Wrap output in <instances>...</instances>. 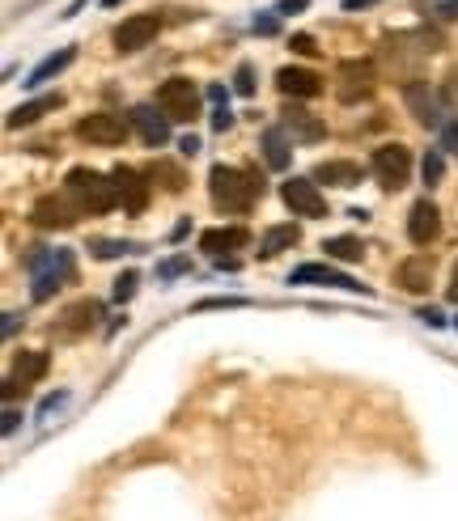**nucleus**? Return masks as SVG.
Returning <instances> with one entry per match:
<instances>
[{
    "label": "nucleus",
    "instance_id": "19",
    "mask_svg": "<svg viewBox=\"0 0 458 521\" xmlns=\"http://www.w3.org/2000/svg\"><path fill=\"white\" fill-rule=\"evenodd\" d=\"M259 149H263V161H268V170H289L293 145H289V132H285V128H263Z\"/></svg>",
    "mask_w": 458,
    "mask_h": 521
},
{
    "label": "nucleus",
    "instance_id": "11",
    "mask_svg": "<svg viewBox=\"0 0 458 521\" xmlns=\"http://www.w3.org/2000/svg\"><path fill=\"white\" fill-rule=\"evenodd\" d=\"M374 94V64L369 60H344L340 64V102H361Z\"/></svg>",
    "mask_w": 458,
    "mask_h": 521
},
{
    "label": "nucleus",
    "instance_id": "40",
    "mask_svg": "<svg viewBox=\"0 0 458 521\" xmlns=\"http://www.w3.org/2000/svg\"><path fill=\"white\" fill-rule=\"evenodd\" d=\"M416 318L425 322V327H446V318H442V310H433V305H429V310H420Z\"/></svg>",
    "mask_w": 458,
    "mask_h": 521
},
{
    "label": "nucleus",
    "instance_id": "34",
    "mask_svg": "<svg viewBox=\"0 0 458 521\" xmlns=\"http://www.w3.org/2000/svg\"><path fill=\"white\" fill-rule=\"evenodd\" d=\"M136 284H140L136 272H123V276L115 280V301H119V305H123V301H132V297H136Z\"/></svg>",
    "mask_w": 458,
    "mask_h": 521
},
{
    "label": "nucleus",
    "instance_id": "45",
    "mask_svg": "<svg viewBox=\"0 0 458 521\" xmlns=\"http://www.w3.org/2000/svg\"><path fill=\"white\" fill-rule=\"evenodd\" d=\"M369 5H378V0H344V9H369Z\"/></svg>",
    "mask_w": 458,
    "mask_h": 521
},
{
    "label": "nucleus",
    "instance_id": "4",
    "mask_svg": "<svg viewBox=\"0 0 458 521\" xmlns=\"http://www.w3.org/2000/svg\"><path fill=\"white\" fill-rule=\"evenodd\" d=\"M157 106H162V115H170L174 123H191L200 115V89L187 77H170L157 85Z\"/></svg>",
    "mask_w": 458,
    "mask_h": 521
},
{
    "label": "nucleus",
    "instance_id": "46",
    "mask_svg": "<svg viewBox=\"0 0 458 521\" xmlns=\"http://www.w3.org/2000/svg\"><path fill=\"white\" fill-rule=\"evenodd\" d=\"M81 5H85V0H73V5H68L60 17H77V13H81Z\"/></svg>",
    "mask_w": 458,
    "mask_h": 521
},
{
    "label": "nucleus",
    "instance_id": "18",
    "mask_svg": "<svg viewBox=\"0 0 458 521\" xmlns=\"http://www.w3.org/2000/svg\"><path fill=\"white\" fill-rule=\"evenodd\" d=\"M285 132L293 140H302V145H319V140L327 136V123L314 119L310 111H302V106H289L285 111Z\"/></svg>",
    "mask_w": 458,
    "mask_h": 521
},
{
    "label": "nucleus",
    "instance_id": "21",
    "mask_svg": "<svg viewBox=\"0 0 458 521\" xmlns=\"http://www.w3.org/2000/svg\"><path fill=\"white\" fill-rule=\"evenodd\" d=\"M310 178L314 183H327V187H357L361 183V166L357 161H319Z\"/></svg>",
    "mask_w": 458,
    "mask_h": 521
},
{
    "label": "nucleus",
    "instance_id": "23",
    "mask_svg": "<svg viewBox=\"0 0 458 521\" xmlns=\"http://www.w3.org/2000/svg\"><path fill=\"white\" fill-rule=\"evenodd\" d=\"M56 106H64L60 94H43V98H34V102H22L17 111L9 115V128H30V123H39L47 111H56Z\"/></svg>",
    "mask_w": 458,
    "mask_h": 521
},
{
    "label": "nucleus",
    "instance_id": "24",
    "mask_svg": "<svg viewBox=\"0 0 458 521\" xmlns=\"http://www.w3.org/2000/svg\"><path fill=\"white\" fill-rule=\"evenodd\" d=\"M429 280H433V259L429 255H416V259H408V263L399 267V284L408 293H425Z\"/></svg>",
    "mask_w": 458,
    "mask_h": 521
},
{
    "label": "nucleus",
    "instance_id": "42",
    "mask_svg": "<svg viewBox=\"0 0 458 521\" xmlns=\"http://www.w3.org/2000/svg\"><path fill=\"white\" fill-rule=\"evenodd\" d=\"M179 149H183V157H196V153H200V140H196V136H183Z\"/></svg>",
    "mask_w": 458,
    "mask_h": 521
},
{
    "label": "nucleus",
    "instance_id": "8",
    "mask_svg": "<svg viewBox=\"0 0 458 521\" xmlns=\"http://www.w3.org/2000/svg\"><path fill=\"white\" fill-rule=\"evenodd\" d=\"M157 30H162V17H157V13H136V17H128V22L115 26V51L132 56V51L149 47L157 39Z\"/></svg>",
    "mask_w": 458,
    "mask_h": 521
},
{
    "label": "nucleus",
    "instance_id": "28",
    "mask_svg": "<svg viewBox=\"0 0 458 521\" xmlns=\"http://www.w3.org/2000/svg\"><path fill=\"white\" fill-rule=\"evenodd\" d=\"M153 178H162V187L166 191H183L187 187V174L174 166V161H153V170H149Z\"/></svg>",
    "mask_w": 458,
    "mask_h": 521
},
{
    "label": "nucleus",
    "instance_id": "44",
    "mask_svg": "<svg viewBox=\"0 0 458 521\" xmlns=\"http://www.w3.org/2000/svg\"><path fill=\"white\" fill-rule=\"evenodd\" d=\"M208 98H213V102L221 106V102H225V85H208Z\"/></svg>",
    "mask_w": 458,
    "mask_h": 521
},
{
    "label": "nucleus",
    "instance_id": "1",
    "mask_svg": "<svg viewBox=\"0 0 458 521\" xmlns=\"http://www.w3.org/2000/svg\"><path fill=\"white\" fill-rule=\"evenodd\" d=\"M208 191H213V204L221 212H251L255 200H263V178L251 170H238V166H213L208 170Z\"/></svg>",
    "mask_w": 458,
    "mask_h": 521
},
{
    "label": "nucleus",
    "instance_id": "38",
    "mask_svg": "<svg viewBox=\"0 0 458 521\" xmlns=\"http://www.w3.org/2000/svg\"><path fill=\"white\" fill-rule=\"evenodd\" d=\"M60 403H68V394H64V390H60V394H47V399L39 403V416H51V411H56Z\"/></svg>",
    "mask_w": 458,
    "mask_h": 521
},
{
    "label": "nucleus",
    "instance_id": "36",
    "mask_svg": "<svg viewBox=\"0 0 458 521\" xmlns=\"http://www.w3.org/2000/svg\"><path fill=\"white\" fill-rule=\"evenodd\" d=\"M225 128H234V111H229V102L213 106V132H225Z\"/></svg>",
    "mask_w": 458,
    "mask_h": 521
},
{
    "label": "nucleus",
    "instance_id": "37",
    "mask_svg": "<svg viewBox=\"0 0 458 521\" xmlns=\"http://www.w3.org/2000/svg\"><path fill=\"white\" fill-rule=\"evenodd\" d=\"M289 47L297 51V56H314V51H319V47H314L310 34H293V43H289Z\"/></svg>",
    "mask_w": 458,
    "mask_h": 521
},
{
    "label": "nucleus",
    "instance_id": "25",
    "mask_svg": "<svg viewBox=\"0 0 458 521\" xmlns=\"http://www.w3.org/2000/svg\"><path fill=\"white\" fill-rule=\"evenodd\" d=\"M297 238H302V229H297V225H272L259 238V259H276L280 250H289Z\"/></svg>",
    "mask_w": 458,
    "mask_h": 521
},
{
    "label": "nucleus",
    "instance_id": "27",
    "mask_svg": "<svg viewBox=\"0 0 458 521\" xmlns=\"http://www.w3.org/2000/svg\"><path fill=\"white\" fill-rule=\"evenodd\" d=\"M323 250H327V259H340V263H361V255H365L361 238H327Z\"/></svg>",
    "mask_w": 458,
    "mask_h": 521
},
{
    "label": "nucleus",
    "instance_id": "16",
    "mask_svg": "<svg viewBox=\"0 0 458 521\" xmlns=\"http://www.w3.org/2000/svg\"><path fill=\"white\" fill-rule=\"evenodd\" d=\"M251 242V229L242 225H225V229H204L200 233V250H208L213 259H225V250H242Z\"/></svg>",
    "mask_w": 458,
    "mask_h": 521
},
{
    "label": "nucleus",
    "instance_id": "9",
    "mask_svg": "<svg viewBox=\"0 0 458 521\" xmlns=\"http://www.w3.org/2000/svg\"><path fill=\"white\" fill-rule=\"evenodd\" d=\"M403 98H408L412 115L425 123V128H446V102L429 81H412L408 89H403Z\"/></svg>",
    "mask_w": 458,
    "mask_h": 521
},
{
    "label": "nucleus",
    "instance_id": "39",
    "mask_svg": "<svg viewBox=\"0 0 458 521\" xmlns=\"http://www.w3.org/2000/svg\"><path fill=\"white\" fill-rule=\"evenodd\" d=\"M442 149L458 153V123H446V128H442Z\"/></svg>",
    "mask_w": 458,
    "mask_h": 521
},
{
    "label": "nucleus",
    "instance_id": "13",
    "mask_svg": "<svg viewBox=\"0 0 458 521\" xmlns=\"http://www.w3.org/2000/svg\"><path fill=\"white\" fill-rule=\"evenodd\" d=\"M115 187H119V204L128 212H145L149 208V183L145 174H136L132 166H115Z\"/></svg>",
    "mask_w": 458,
    "mask_h": 521
},
{
    "label": "nucleus",
    "instance_id": "31",
    "mask_svg": "<svg viewBox=\"0 0 458 521\" xmlns=\"http://www.w3.org/2000/svg\"><path fill=\"white\" fill-rule=\"evenodd\" d=\"M234 94L255 98V68H251V64H238V73H234Z\"/></svg>",
    "mask_w": 458,
    "mask_h": 521
},
{
    "label": "nucleus",
    "instance_id": "32",
    "mask_svg": "<svg viewBox=\"0 0 458 521\" xmlns=\"http://www.w3.org/2000/svg\"><path fill=\"white\" fill-rule=\"evenodd\" d=\"M183 272H191V259H183V255L157 263V280H174V276H183Z\"/></svg>",
    "mask_w": 458,
    "mask_h": 521
},
{
    "label": "nucleus",
    "instance_id": "35",
    "mask_svg": "<svg viewBox=\"0 0 458 521\" xmlns=\"http://www.w3.org/2000/svg\"><path fill=\"white\" fill-rule=\"evenodd\" d=\"M251 30H255V34H263V39H272V34L280 30V13H255Z\"/></svg>",
    "mask_w": 458,
    "mask_h": 521
},
{
    "label": "nucleus",
    "instance_id": "48",
    "mask_svg": "<svg viewBox=\"0 0 458 521\" xmlns=\"http://www.w3.org/2000/svg\"><path fill=\"white\" fill-rule=\"evenodd\" d=\"M450 301H458V267H454V284H450Z\"/></svg>",
    "mask_w": 458,
    "mask_h": 521
},
{
    "label": "nucleus",
    "instance_id": "6",
    "mask_svg": "<svg viewBox=\"0 0 458 521\" xmlns=\"http://www.w3.org/2000/svg\"><path fill=\"white\" fill-rule=\"evenodd\" d=\"M374 174H378V183L386 191H399V187H408V178H412V153L403 149V145H382L374 153Z\"/></svg>",
    "mask_w": 458,
    "mask_h": 521
},
{
    "label": "nucleus",
    "instance_id": "49",
    "mask_svg": "<svg viewBox=\"0 0 458 521\" xmlns=\"http://www.w3.org/2000/svg\"><path fill=\"white\" fill-rule=\"evenodd\" d=\"M102 5H107V9H115V5H123V0H102Z\"/></svg>",
    "mask_w": 458,
    "mask_h": 521
},
{
    "label": "nucleus",
    "instance_id": "14",
    "mask_svg": "<svg viewBox=\"0 0 458 521\" xmlns=\"http://www.w3.org/2000/svg\"><path fill=\"white\" fill-rule=\"evenodd\" d=\"M132 128L140 132V140H145L149 149H162L170 140V115H157L153 106H132Z\"/></svg>",
    "mask_w": 458,
    "mask_h": 521
},
{
    "label": "nucleus",
    "instance_id": "33",
    "mask_svg": "<svg viewBox=\"0 0 458 521\" xmlns=\"http://www.w3.org/2000/svg\"><path fill=\"white\" fill-rule=\"evenodd\" d=\"M246 297H204L196 301V310H242Z\"/></svg>",
    "mask_w": 458,
    "mask_h": 521
},
{
    "label": "nucleus",
    "instance_id": "47",
    "mask_svg": "<svg viewBox=\"0 0 458 521\" xmlns=\"http://www.w3.org/2000/svg\"><path fill=\"white\" fill-rule=\"evenodd\" d=\"M437 13H442V17H458V5H442Z\"/></svg>",
    "mask_w": 458,
    "mask_h": 521
},
{
    "label": "nucleus",
    "instance_id": "10",
    "mask_svg": "<svg viewBox=\"0 0 458 521\" xmlns=\"http://www.w3.org/2000/svg\"><path fill=\"white\" fill-rule=\"evenodd\" d=\"M289 284H327V289H344V293H365V297H369L365 284H357L352 276L336 272V267H327V263H302V267H293Z\"/></svg>",
    "mask_w": 458,
    "mask_h": 521
},
{
    "label": "nucleus",
    "instance_id": "22",
    "mask_svg": "<svg viewBox=\"0 0 458 521\" xmlns=\"http://www.w3.org/2000/svg\"><path fill=\"white\" fill-rule=\"evenodd\" d=\"M73 60H77V47H60V51H51L47 60H39V64L30 68V77H26V89H39V85H47L51 77H60V73H64V68L73 64Z\"/></svg>",
    "mask_w": 458,
    "mask_h": 521
},
{
    "label": "nucleus",
    "instance_id": "12",
    "mask_svg": "<svg viewBox=\"0 0 458 521\" xmlns=\"http://www.w3.org/2000/svg\"><path fill=\"white\" fill-rule=\"evenodd\" d=\"M408 238L416 246H433L442 238V212H437L433 200H416L412 212H408Z\"/></svg>",
    "mask_w": 458,
    "mask_h": 521
},
{
    "label": "nucleus",
    "instance_id": "29",
    "mask_svg": "<svg viewBox=\"0 0 458 521\" xmlns=\"http://www.w3.org/2000/svg\"><path fill=\"white\" fill-rule=\"evenodd\" d=\"M94 259H119V255H132V250H140L136 242H119V238H94L90 242Z\"/></svg>",
    "mask_w": 458,
    "mask_h": 521
},
{
    "label": "nucleus",
    "instance_id": "30",
    "mask_svg": "<svg viewBox=\"0 0 458 521\" xmlns=\"http://www.w3.org/2000/svg\"><path fill=\"white\" fill-rule=\"evenodd\" d=\"M420 174H425V183H429V187L442 183V174H446V161H442V153L429 149V153H425V161H420Z\"/></svg>",
    "mask_w": 458,
    "mask_h": 521
},
{
    "label": "nucleus",
    "instance_id": "5",
    "mask_svg": "<svg viewBox=\"0 0 458 521\" xmlns=\"http://www.w3.org/2000/svg\"><path fill=\"white\" fill-rule=\"evenodd\" d=\"M280 200L293 208V217H327V195L319 191L314 178H289L280 187Z\"/></svg>",
    "mask_w": 458,
    "mask_h": 521
},
{
    "label": "nucleus",
    "instance_id": "2",
    "mask_svg": "<svg viewBox=\"0 0 458 521\" xmlns=\"http://www.w3.org/2000/svg\"><path fill=\"white\" fill-rule=\"evenodd\" d=\"M26 272L34 276V289L30 297L34 301H47L56 289H64V284L77 280V263H73V250H34V255H26Z\"/></svg>",
    "mask_w": 458,
    "mask_h": 521
},
{
    "label": "nucleus",
    "instance_id": "26",
    "mask_svg": "<svg viewBox=\"0 0 458 521\" xmlns=\"http://www.w3.org/2000/svg\"><path fill=\"white\" fill-rule=\"evenodd\" d=\"M98 314H102V305H98V301H77L73 310L64 314V318H68V322H64V335H77V331H85V327H94V318H98Z\"/></svg>",
    "mask_w": 458,
    "mask_h": 521
},
{
    "label": "nucleus",
    "instance_id": "50",
    "mask_svg": "<svg viewBox=\"0 0 458 521\" xmlns=\"http://www.w3.org/2000/svg\"><path fill=\"white\" fill-rule=\"evenodd\" d=\"M454 327H458V318H454Z\"/></svg>",
    "mask_w": 458,
    "mask_h": 521
},
{
    "label": "nucleus",
    "instance_id": "43",
    "mask_svg": "<svg viewBox=\"0 0 458 521\" xmlns=\"http://www.w3.org/2000/svg\"><path fill=\"white\" fill-rule=\"evenodd\" d=\"M17 420H22V411L9 407V411H5V437H9V433H17Z\"/></svg>",
    "mask_w": 458,
    "mask_h": 521
},
{
    "label": "nucleus",
    "instance_id": "17",
    "mask_svg": "<svg viewBox=\"0 0 458 521\" xmlns=\"http://www.w3.org/2000/svg\"><path fill=\"white\" fill-rule=\"evenodd\" d=\"M30 221L39 229H68L77 221V208H68L64 200H56V195H43V200L30 208Z\"/></svg>",
    "mask_w": 458,
    "mask_h": 521
},
{
    "label": "nucleus",
    "instance_id": "41",
    "mask_svg": "<svg viewBox=\"0 0 458 521\" xmlns=\"http://www.w3.org/2000/svg\"><path fill=\"white\" fill-rule=\"evenodd\" d=\"M310 5V0H280V5H276V13H302Z\"/></svg>",
    "mask_w": 458,
    "mask_h": 521
},
{
    "label": "nucleus",
    "instance_id": "15",
    "mask_svg": "<svg viewBox=\"0 0 458 521\" xmlns=\"http://www.w3.org/2000/svg\"><path fill=\"white\" fill-rule=\"evenodd\" d=\"M276 85L285 98H319L323 94V81H319V73H310V68H280Z\"/></svg>",
    "mask_w": 458,
    "mask_h": 521
},
{
    "label": "nucleus",
    "instance_id": "20",
    "mask_svg": "<svg viewBox=\"0 0 458 521\" xmlns=\"http://www.w3.org/2000/svg\"><path fill=\"white\" fill-rule=\"evenodd\" d=\"M47 352H17V361H13V377H9V386H5V394H13L17 386H30V382H39V377L47 373Z\"/></svg>",
    "mask_w": 458,
    "mask_h": 521
},
{
    "label": "nucleus",
    "instance_id": "3",
    "mask_svg": "<svg viewBox=\"0 0 458 521\" xmlns=\"http://www.w3.org/2000/svg\"><path fill=\"white\" fill-rule=\"evenodd\" d=\"M68 195L77 200L81 212H90V217H102V212H111L119 204V187L111 174H98L90 166H77L68 170Z\"/></svg>",
    "mask_w": 458,
    "mask_h": 521
},
{
    "label": "nucleus",
    "instance_id": "7",
    "mask_svg": "<svg viewBox=\"0 0 458 521\" xmlns=\"http://www.w3.org/2000/svg\"><path fill=\"white\" fill-rule=\"evenodd\" d=\"M77 136L90 140V145H123L128 140V119L123 115H111V111H94L77 123Z\"/></svg>",
    "mask_w": 458,
    "mask_h": 521
}]
</instances>
